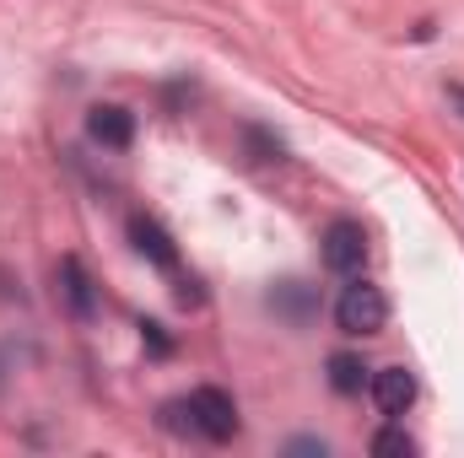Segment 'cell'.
I'll return each instance as SVG.
<instances>
[{
    "label": "cell",
    "mask_w": 464,
    "mask_h": 458,
    "mask_svg": "<svg viewBox=\"0 0 464 458\" xmlns=\"http://www.w3.org/2000/svg\"><path fill=\"white\" fill-rule=\"evenodd\" d=\"M87 135H92L98 146H109V151H124V146L135 140V114L119 109V103H98V109L87 114Z\"/></svg>",
    "instance_id": "obj_5"
},
{
    "label": "cell",
    "mask_w": 464,
    "mask_h": 458,
    "mask_svg": "<svg viewBox=\"0 0 464 458\" xmlns=\"http://www.w3.org/2000/svg\"><path fill=\"white\" fill-rule=\"evenodd\" d=\"M362 383H367V367L356 356H330V388L335 394H362Z\"/></svg>",
    "instance_id": "obj_9"
},
{
    "label": "cell",
    "mask_w": 464,
    "mask_h": 458,
    "mask_svg": "<svg viewBox=\"0 0 464 458\" xmlns=\"http://www.w3.org/2000/svg\"><path fill=\"white\" fill-rule=\"evenodd\" d=\"M319 253H324V270H335V275H362V264H367V232H362V222H330Z\"/></svg>",
    "instance_id": "obj_3"
},
{
    "label": "cell",
    "mask_w": 464,
    "mask_h": 458,
    "mask_svg": "<svg viewBox=\"0 0 464 458\" xmlns=\"http://www.w3.org/2000/svg\"><path fill=\"white\" fill-rule=\"evenodd\" d=\"M130 243H135V253H146L157 270H179V248H173V237L157 227L151 216H135V222H130Z\"/></svg>",
    "instance_id": "obj_6"
},
{
    "label": "cell",
    "mask_w": 464,
    "mask_h": 458,
    "mask_svg": "<svg viewBox=\"0 0 464 458\" xmlns=\"http://www.w3.org/2000/svg\"><path fill=\"white\" fill-rule=\"evenodd\" d=\"M367 388H372V399H378L383 415H405L411 399H416V377H411L405 367H378V372L367 377Z\"/></svg>",
    "instance_id": "obj_4"
},
{
    "label": "cell",
    "mask_w": 464,
    "mask_h": 458,
    "mask_svg": "<svg viewBox=\"0 0 464 458\" xmlns=\"http://www.w3.org/2000/svg\"><path fill=\"white\" fill-rule=\"evenodd\" d=\"M454 98H459V103H464V87H454Z\"/></svg>",
    "instance_id": "obj_12"
},
{
    "label": "cell",
    "mask_w": 464,
    "mask_h": 458,
    "mask_svg": "<svg viewBox=\"0 0 464 458\" xmlns=\"http://www.w3.org/2000/svg\"><path fill=\"white\" fill-rule=\"evenodd\" d=\"M335 324L346 329V335H378L383 324H389V297L378 291V286H367V281H356L341 291V302H335Z\"/></svg>",
    "instance_id": "obj_2"
},
{
    "label": "cell",
    "mask_w": 464,
    "mask_h": 458,
    "mask_svg": "<svg viewBox=\"0 0 464 458\" xmlns=\"http://www.w3.org/2000/svg\"><path fill=\"white\" fill-rule=\"evenodd\" d=\"M372 453H378V458H411V453H416V443H411L400 426H389V432H378V437H372Z\"/></svg>",
    "instance_id": "obj_10"
},
{
    "label": "cell",
    "mask_w": 464,
    "mask_h": 458,
    "mask_svg": "<svg viewBox=\"0 0 464 458\" xmlns=\"http://www.w3.org/2000/svg\"><path fill=\"white\" fill-rule=\"evenodd\" d=\"M286 453H314V458H324V443H319V437H297V443H286Z\"/></svg>",
    "instance_id": "obj_11"
},
{
    "label": "cell",
    "mask_w": 464,
    "mask_h": 458,
    "mask_svg": "<svg viewBox=\"0 0 464 458\" xmlns=\"http://www.w3.org/2000/svg\"><path fill=\"white\" fill-rule=\"evenodd\" d=\"M270 308H276L281 319H292V324H308V313H314V291H308L303 281H281V286L270 291Z\"/></svg>",
    "instance_id": "obj_8"
},
{
    "label": "cell",
    "mask_w": 464,
    "mask_h": 458,
    "mask_svg": "<svg viewBox=\"0 0 464 458\" xmlns=\"http://www.w3.org/2000/svg\"><path fill=\"white\" fill-rule=\"evenodd\" d=\"M60 291H65V308H71L76 319H92V313H98V297H92V281H87L82 259H65V264H60Z\"/></svg>",
    "instance_id": "obj_7"
},
{
    "label": "cell",
    "mask_w": 464,
    "mask_h": 458,
    "mask_svg": "<svg viewBox=\"0 0 464 458\" xmlns=\"http://www.w3.org/2000/svg\"><path fill=\"white\" fill-rule=\"evenodd\" d=\"M162 426L184 432V437H206V443H227L237 437V405L222 388H195L173 405H162Z\"/></svg>",
    "instance_id": "obj_1"
}]
</instances>
